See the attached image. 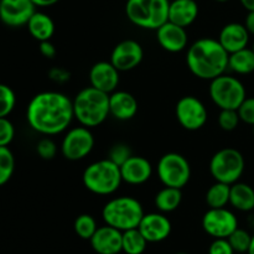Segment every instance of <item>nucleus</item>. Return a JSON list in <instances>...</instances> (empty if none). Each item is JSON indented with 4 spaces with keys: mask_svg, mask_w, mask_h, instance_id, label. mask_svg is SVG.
Segmentation results:
<instances>
[{
    "mask_svg": "<svg viewBox=\"0 0 254 254\" xmlns=\"http://www.w3.org/2000/svg\"><path fill=\"white\" fill-rule=\"evenodd\" d=\"M73 118V103L61 92H40L27 104V123L42 135L62 133L68 128Z\"/></svg>",
    "mask_w": 254,
    "mask_h": 254,
    "instance_id": "1",
    "label": "nucleus"
},
{
    "mask_svg": "<svg viewBox=\"0 0 254 254\" xmlns=\"http://www.w3.org/2000/svg\"><path fill=\"white\" fill-rule=\"evenodd\" d=\"M230 54L218 40L203 37L193 42L186 54V64L193 76L212 81L228 68Z\"/></svg>",
    "mask_w": 254,
    "mask_h": 254,
    "instance_id": "2",
    "label": "nucleus"
},
{
    "mask_svg": "<svg viewBox=\"0 0 254 254\" xmlns=\"http://www.w3.org/2000/svg\"><path fill=\"white\" fill-rule=\"evenodd\" d=\"M73 103L74 118L87 128L98 127L108 118L109 94L98 91L92 86L81 89L76 94Z\"/></svg>",
    "mask_w": 254,
    "mask_h": 254,
    "instance_id": "3",
    "label": "nucleus"
},
{
    "mask_svg": "<svg viewBox=\"0 0 254 254\" xmlns=\"http://www.w3.org/2000/svg\"><path fill=\"white\" fill-rule=\"evenodd\" d=\"M143 216L144 210L141 203L130 196L112 198L102 210V217L106 225L112 226L122 232L138 228Z\"/></svg>",
    "mask_w": 254,
    "mask_h": 254,
    "instance_id": "4",
    "label": "nucleus"
},
{
    "mask_svg": "<svg viewBox=\"0 0 254 254\" xmlns=\"http://www.w3.org/2000/svg\"><path fill=\"white\" fill-rule=\"evenodd\" d=\"M84 188L92 193L101 196L112 195L123 183L121 168L109 159L92 163L82 175Z\"/></svg>",
    "mask_w": 254,
    "mask_h": 254,
    "instance_id": "5",
    "label": "nucleus"
},
{
    "mask_svg": "<svg viewBox=\"0 0 254 254\" xmlns=\"http://www.w3.org/2000/svg\"><path fill=\"white\" fill-rule=\"evenodd\" d=\"M170 0H127L129 21L145 30H158L169 20Z\"/></svg>",
    "mask_w": 254,
    "mask_h": 254,
    "instance_id": "6",
    "label": "nucleus"
},
{
    "mask_svg": "<svg viewBox=\"0 0 254 254\" xmlns=\"http://www.w3.org/2000/svg\"><path fill=\"white\" fill-rule=\"evenodd\" d=\"M245 158L242 153L235 148L221 149L210 161V173L215 181L227 185L240 181L241 176L245 173Z\"/></svg>",
    "mask_w": 254,
    "mask_h": 254,
    "instance_id": "7",
    "label": "nucleus"
},
{
    "mask_svg": "<svg viewBox=\"0 0 254 254\" xmlns=\"http://www.w3.org/2000/svg\"><path fill=\"white\" fill-rule=\"evenodd\" d=\"M210 97L220 109H238L247 98L245 84L238 78L228 74H221L211 81Z\"/></svg>",
    "mask_w": 254,
    "mask_h": 254,
    "instance_id": "8",
    "label": "nucleus"
},
{
    "mask_svg": "<svg viewBox=\"0 0 254 254\" xmlns=\"http://www.w3.org/2000/svg\"><path fill=\"white\" fill-rule=\"evenodd\" d=\"M158 176L164 186L183 189L191 178V166L188 159L178 153H168L158 163Z\"/></svg>",
    "mask_w": 254,
    "mask_h": 254,
    "instance_id": "9",
    "label": "nucleus"
},
{
    "mask_svg": "<svg viewBox=\"0 0 254 254\" xmlns=\"http://www.w3.org/2000/svg\"><path fill=\"white\" fill-rule=\"evenodd\" d=\"M94 148V136L87 127H76L69 129L61 143V153L67 160H82Z\"/></svg>",
    "mask_w": 254,
    "mask_h": 254,
    "instance_id": "10",
    "label": "nucleus"
},
{
    "mask_svg": "<svg viewBox=\"0 0 254 254\" xmlns=\"http://www.w3.org/2000/svg\"><path fill=\"white\" fill-rule=\"evenodd\" d=\"M176 119L186 130H198L206 124L208 118L205 104L193 96H185L180 98L175 107Z\"/></svg>",
    "mask_w": 254,
    "mask_h": 254,
    "instance_id": "11",
    "label": "nucleus"
},
{
    "mask_svg": "<svg viewBox=\"0 0 254 254\" xmlns=\"http://www.w3.org/2000/svg\"><path fill=\"white\" fill-rule=\"evenodd\" d=\"M202 228L213 238H228L238 228V220L226 207L208 208L202 217Z\"/></svg>",
    "mask_w": 254,
    "mask_h": 254,
    "instance_id": "12",
    "label": "nucleus"
},
{
    "mask_svg": "<svg viewBox=\"0 0 254 254\" xmlns=\"http://www.w3.org/2000/svg\"><path fill=\"white\" fill-rule=\"evenodd\" d=\"M144 57V50L135 40H123L114 46L111 55V62L119 72L131 71L140 64Z\"/></svg>",
    "mask_w": 254,
    "mask_h": 254,
    "instance_id": "13",
    "label": "nucleus"
},
{
    "mask_svg": "<svg viewBox=\"0 0 254 254\" xmlns=\"http://www.w3.org/2000/svg\"><path fill=\"white\" fill-rule=\"evenodd\" d=\"M35 7L31 0H0V21L9 27L24 26L36 11Z\"/></svg>",
    "mask_w": 254,
    "mask_h": 254,
    "instance_id": "14",
    "label": "nucleus"
},
{
    "mask_svg": "<svg viewBox=\"0 0 254 254\" xmlns=\"http://www.w3.org/2000/svg\"><path fill=\"white\" fill-rule=\"evenodd\" d=\"M138 230L145 237L148 243H159L170 236L173 226L170 220L163 212L144 213Z\"/></svg>",
    "mask_w": 254,
    "mask_h": 254,
    "instance_id": "15",
    "label": "nucleus"
},
{
    "mask_svg": "<svg viewBox=\"0 0 254 254\" xmlns=\"http://www.w3.org/2000/svg\"><path fill=\"white\" fill-rule=\"evenodd\" d=\"M89 82L93 88L111 94L119 84V71L111 61H99L89 69Z\"/></svg>",
    "mask_w": 254,
    "mask_h": 254,
    "instance_id": "16",
    "label": "nucleus"
},
{
    "mask_svg": "<svg viewBox=\"0 0 254 254\" xmlns=\"http://www.w3.org/2000/svg\"><path fill=\"white\" fill-rule=\"evenodd\" d=\"M155 31L158 44L165 51L176 54V52H181L183 50H185L188 46L189 37L185 27L179 26L168 20Z\"/></svg>",
    "mask_w": 254,
    "mask_h": 254,
    "instance_id": "17",
    "label": "nucleus"
},
{
    "mask_svg": "<svg viewBox=\"0 0 254 254\" xmlns=\"http://www.w3.org/2000/svg\"><path fill=\"white\" fill-rule=\"evenodd\" d=\"M123 232L112 226H102L89 240L92 248L97 254H118L122 251Z\"/></svg>",
    "mask_w": 254,
    "mask_h": 254,
    "instance_id": "18",
    "label": "nucleus"
},
{
    "mask_svg": "<svg viewBox=\"0 0 254 254\" xmlns=\"http://www.w3.org/2000/svg\"><path fill=\"white\" fill-rule=\"evenodd\" d=\"M122 179L129 185H141L145 184L153 174V166L150 161L144 156L131 155L121 166Z\"/></svg>",
    "mask_w": 254,
    "mask_h": 254,
    "instance_id": "19",
    "label": "nucleus"
},
{
    "mask_svg": "<svg viewBox=\"0 0 254 254\" xmlns=\"http://www.w3.org/2000/svg\"><path fill=\"white\" fill-rule=\"evenodd\" d=\"M250 36L251 34L247 31L245 24L230 22L222 27L217 40L228 54H233L248 46Z\"/></svg>",
    "mask_w": 254,
    "mask_h": 254,
    "instance_id": "20",
    "label": "nucleus"
},
{
    "mask_svg": "<svg viewBox=\"0 0 254 254\" xmlns=\"http://www.w3.org/2000/svg\"><path fill=\"white\" fill-rule=\"evenodd\" d=\"M138 113V101L126 91H114L109 94V114L118 121H130Z\"/></svg>",
    "mask_w": 254,
    "mask_h": 254,
    "instance_id": "21",
    "label": "nucleus"
},
{
    "mask_svg": "<svg viewBox=\"0 0 254 254\" xmlns=\"http://www.w3.org/2000/svg\"><path fill=\"white\" fill-rule=\"evenodd\" d=\"M198 5L195 0H173L169 5V21L188 27L197 19Z\"/></svg>",
    "mask_w": 254,
    "mask_h": 254,
    "instance_id": "22",
    "label": "nucleus"
},
{
    "mask_svg": "<svg viewBox=\"0 0 254 254\" xmlns=\"http://www.w3.org/2000/svg\"><path fill=\"white\" fill-rule=\"evenodd\" d=\"M30 35L39 42L47 41L55 34V22L47 14L35 11L26 24Z\"/></svg>",
    "mask_w": 254,
    "mask_h": 254,
    "instance_id": "23",
    "label": "nucleus"
},
{
    "mask_svg": "<svg viewBox=\"0 0 254 254\" xmlns=\"http://www.w3.org/2000/svg\"><path fill=\"white\" fill-rule=\"evenodd\" d=\"M230 203L233 208L242 212H250L254 210V189L245 183H237L231 185Z\"/></svg>",
    "mask_w": 254,
    "mask_h": 254,
    "instance_id": "24",
    "label": "nucleus"
},
{
    "mask_svg": "<svg viewBox=\"0 0 254 254\" xmlns=\"http://www.w3.org/2000/svg\"><path fill=\"white\" fill-rule=\"evenodd\" d=\"M228 68L237 74H250L254 72V52L252 49H246L230 54Z\"/></svg>",
    "mask_w": 254,
    "mask_h": 254,
    "instance_id": "25",
    "label": "nucleus"
},
{
    "mask_svg": "<svg viewBox=\"0 0 254 254\" xmlns=\"http://www.w3.org/2000/svg\"><path fill=\"white\" fill-rule=\"evenodd\" d=\"M181 200H183L181 189L165 186L156 193L154 202L160 212L169 213L175 211L180 206Z\"/></svg>",
    "mask_w": 254,
    "mask_h": 254,
    "instance_id": "26",
    "label": "nucleus"
},
{
    "mask_svg": "<svg viewBox=\"0 0 254 254\" xmlns=\"http://www.w3.org/2000/svg\"><path fill=\"white\" fill-rule=\"evenodd\" d=\"M231 185L216 181L206 192V203L210 208H222L230 203Z\"/></svg>",
    "mask_w": 254,
    "mask_h": 254,
    "instance_id": "27",
    "label": "nucleus"
},
{
    "mask_svg": "<svg viewBox=\"0 0 254 254\" xmlns=\"http://www.w3.org/2000/svg\"><path fill=\"white\" fill-rule=\"evenodd\" d=\"M148 241L138 228L124 231L122 241V251L126 254H143L145 252Z\"/></svg>",
    "mask_w": 254,
    "mask_h": 254,
    "instance_id": "28",
    "label": "nucleus"
},
{
    "mask_svg": "<svg viewBox=\"0 0 254 254\" xmlns=\"http://www.w3.org/2000/svg\"><path fill=\"white\" fill-rule=\"evenodd\" d=\"M15 171V156L9 146H0V186L9 183Z\"/></svg>",
    "mask_w": 254,
    "mask_h": 254,
    "instance_id": "29",
    "label": "nucleus"
},
{
    "mask_svg": "<svg viewBox=\"0 0 254 254\" xmlns=\"http://www.w3.org/2000/svg\"><path fill=\"white\" fill-rule=\"evenodd\" d=\"M73 228L76 235L78 236L82 240L89 241L92 238V236L96 233L97 226L96 220L92 217L91 215H87V213H83V215H79L78 217L74 220Z\"/></svg>",
    "mask_w": 254,
    "mask_h": 254,
    "instance_id": "30",
    "label": "nucleus"
},
{
    "mask_svg": "<svg viewBox=\"0 0 254 254\" xmlns=\"http://www.w3.org/2000/svg\"><path fill=\"white\" fill-rule=\"evenodd\" d=\"M252 237L253 236H251L250 232L238 227L227 240L230 242V245L232 246L235 253L237 252L240 254H245L248 253L251 243H252Z\"/></svg>",
    "mask_w": 254,
    "mask_h": 254,
    "instance_id": "31",
    "label": "nucleus"
},
{
    "mask_svg": "<svg viewBox=\"0 0 254 254\" xmlns=\"http://www.w3.org/2000/svg\"><path fill=\"white\" fill-rule=\"evenodd\" d=\"M15 104H16V96L11 87L0 83V118L9 116L14 111Z\"/></svg>",
    "mask_w": 254,
    "mask_h": 254,
    "instance_id": "32",
    "label": "nucleus"
},
{
    "mask_svg": "<svg viewBox=\"0 0 254 254\" xmlns=\"http://www.w3.org/2000/svg\"><path fill=\"white\" fill-rule=\"evenodd\" d=\"M240 122L241 118L237 109H221L218 114V126L225 131L235 130Z\"/></svg>",
    "mask_w": 254,
    "mask_h": 254,
    "instance_id": "33",
    "label": "nucleus"
},
{
    "mask_svg": "<svg viewBox=\"0 0 254 254\" xmlns=\"http://www.w3.org/2000/svg\"><path fill=\"white\" fill-rule=\"evenodd\" d=\"M131 155H133V154H131L130 148H129L127 144L118 143L116 144V145L112 146V149L109 150L108 154V159L111 161H113L114 164H117L118 166H121L122 164L126 163Z\"/></svg>",
    "mask_w": 254,
    "mask_h": 254,
    "instance_id": "34",
    "label": "nucleus"
},
{
    "mask_svg": "<svg viewBox=\"0 0 254 254\" xmlns=\"http://www.w3.org/2000/svg\"><path fill=\"white\" fill-rule=\"evenodd\" d=\"M36 151L44 160H52L57 154V145L52 139L42 138L36 144Z\"/></svg>",
    "mask_w": 254,
    "mask_h": 254,
    "instance_id": "35",
    "label": "nucleus"
},
{
    "mask_svg": "<svg viewBox=\"0 0 254 254\" xmlns=\"http://www.w3.org/2000/svg\"><path fill=\"white\" fill-rule=\"evenodd\" d=\"M15 138L14 124L7 119L0 118V146H9Z\"/></svg>",
    "mask_w": 254,
    "mask_h": 254,
    "instance_id": "36",
    "label": "nucleus"
},
{
    "mask_svg": "<svg viewBox=\"0 0 254 254\" xmlns=\"http://www.w3.org/2000/svg\"><path fill=\"white\" fill-rule=\"evenodd\" d=\"M241 122L254 127V97H247L237 109Z\"/></svg>",
    "mask_w": 254,
    "mask_h": 254,
    "instance_id": "37",
    "label": "nucleus"
},
{
    "mask_svg": "<svg viewBox=\"0 0 254 254\" xmlns=\"http://www.w3.org/2000/svg\"><path fill=\"white\" fill-rule=\"evenodd\" d=\"M208 254H235L227 238H215L208 248Z\"/></svg>",
    "mask_w": 254,
    "mask_h": 254,
    "instance_id": "38",
    "label": "nucleus"
},
{
    "mask_svg": "<svg viewBox=\"0 0 254 254\" xmlns=\"http://www.w3.org/2000/svg\"><path fill=\"white\" fill-rule=\"evenodd\" d=\"M49 77L56 83H64V82L69 81L71 73L62 67H54L49 71Z\"/></svg>",
    "mask_w": 254,
    "mask_h": 254,
    "instance_id": "39",
    "label": "nucleus"
},
{
    "mask_svg": "<svg viewBox=\"0 0 254 254\" xmlns=\"http://www.w3.org/2000/svg\"><path fill=\"white\" fill-rule=\"evenodd\" d=\"M40 54L42 55L44 57H46V59L51 60L54 59L55 56H56L57 51H56V47H55V45L52 44L50 40H47V41H41L40 42Z\"/></svg>",
    "mask_w": 254,
    "mask_h": 254,
    "instance_id": "40",
    "label": "nucleus"
},
{
    "mask_svg": "<svg viewBox=\"0 0 254 254\" xmlns=\"http://www.w3.org/2000/svg\"><path fill=\"white\" fill-rule=\"evenodd\" d=\"M245 26L251 35H254V11H248L245 20Z\"/></svg>",
    "mask_w": 254,
    "mask_h": 254,
    "instance_id": "41",
    "label": "nucleus"
},
{
    "mask_svg": "<svg viewBox=\"0 0 254 254\" xmlns=\"http://www.w3.org/2000/svg\"><path fill=\"white\" fill-rule=\"evenodd\" d=\"M34 2L35 6L39 7H47V6H52V5L57 4L60 0H31Z\"/></svg>",
    "mask_w": 254,
    "mask_h": 254,
    "instance_id": "42",
    "label": "nucleus"
},
{
    "mask_svg": "<svg viewBox=\"0 0 254 254\" xmlns=\"http://www.w3.org/2000/svg\"><path fill=\"white\" fill-rule=\"evenodd\" d=\"M240 1L247 11H254V0H240Z\"/></svg>",
    "mask_w": 254,
    "mask_h": 254,
    "instance_id": "43",
    "label": "nucleus"
},
{
    "mask_svg": "<svg viewBox=\"0 0 254 254\" xmlns=\"http://www.w3.org/2000/svg\"><path fill=\"white\" fill-rule=\"evenodd\" d=\"M247 254H254V236L252 237V243H251V247L250 250H248Z\"/></svg>",
    "mask_w": 254,
    "mask_h": 254,
    "instance_id": "44",
    "label": "nucleus"
},
{
    "mask_svg": "<svg viewBox=\"0 0 254 254\" xmlns=\"http://www.w3.org/2000/svg\"><path fill=\"white\" fill-rule=\"evenodd\" d=\"M216 1H218V2H226V1H230V0H216Z\"/></svg>",
    "mask_w": 254,
    "mask_h": 254,
    "instance_id": "45",
    "label": "nucleus"
},
{
    "mask_svg": "<svg viewBox=\"0 0 254 254\" xmlns=\"http://www.w3.org/2000/svg\"><path fill=\"white\" fill-rule=\"evenodd\" d=\"M252 50H253V52H254V42H253V46H252Z\"/></svg>",
    "mask_w": 254,
    "mask_h": 254,
    "instance_id": "46",
    "label": "nucleus"
},
{
    "mask_svg": "<svg viewBox=\"0 0 254 254\" xmlns=\"http://www.w3.org/2000/svg\"><path fill=\"white\" fill-rule=\"evenodd\" d=\"M176 254H188V253H176Z\"/></svg>",
    "mask_w": 254,
    "mask_h": 254,
    "instance_id": "47",
    "label": "nucleus"
}]
</instances>
